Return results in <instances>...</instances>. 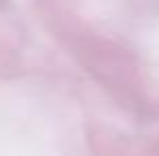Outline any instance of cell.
Segmentation results:
<instances>
[]
</instances>
